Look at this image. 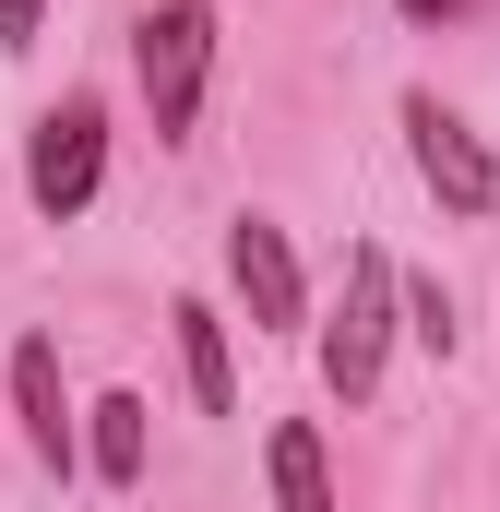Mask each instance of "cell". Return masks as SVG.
Segmentation results:
<instances>
[{
  "instance_id": "cell-1",
  "label": "cell",
  "mask_w": 500,
  "mask_h": 512,
  "mask_svg": "<svg viewBox=\"0 0 500 512\" xmlns=\"http://www.w3.org/2000/svg\"><path fill=\"white\" fill-rule=\"evenodd\" d=\"M393 346H405V274H393L381 239H358L346 274H334V310H310V370H322L334 405H370Z\"/></svg>"
},
{
  "instance_id": "cell-2",
  "label": "cell",
  "mask_w": 500,
  "mask_h": 512,
  "mask_svg": "<svg viewBox=\"0 0 500 512\" xmlns=\"http://www.w3.org/2000/svg\"><path fill=\"white\" fill-rule=\"evenodd\" d=\"M215 48H227V12H215V0H155V12L131 24V84H143L155 143H191V131H203Z\"/></svg>"
},
{
  "instance_id": "cell-3",
  "label": "cell",
  "mask_w": 500,
  "mask_h": 512,
  "mask_svg": "<svg viewBox=\"0 0 500 512\" xmlns=\"http://www.w3.org/2000/svg\"><path fill=\"white\" fill-rule=\"evenodd\" d=\"M96 191H108V96L72 84L60 108H36V131H24V203L48 227H72Z\"/></svg>"
},
{
  "instance_id": "cell-4",
  "label": "cell",
  "mask_w": 500,
  "mask_h": 512,
  "mask_svg": "<svg viewBox=\"0 0 500 512\" xmlns=\"http://www.w3.org/2000/svg\"><path fill=\"white\" fill-rule=\"evenodd\" d=\"M393 120H405V167H417V191H429L453 227H477V215L500 203V155L477 143V120H465V108H441L429 84H417Z\"/></svg>"
},
{
  "instance_id": "cell-5",
  "label": "cell",
  "mask_w": 500,
  "mask_h": 512,
  "mask_svg": "<svg viewBox=\"0 0 500 512\" xmlns=\"http://www.w3.org/2000/svg\"><path fill=\"white\" fill-rule=\"evenodd\" d=\"M227 298L250 334H310V274L274 215H227Z\"/></svg>"
},
{
  "instance_id": "cell-6",
  "label": "cell",
  "mask_w": 500,
  "mask_h": 512,
  "mask_svg": "<svg viewBox=\"0 0 500 512\" xmlns=\"http://www.w3.org/2000/svg\"><path fill=\"white\" fill-rule=\"evenodd\" d=\"M0 382H12V417H24V453H36L48 477H84V405L60 382V334H24V346L0 358Z\"/></svg>"
},
{
  "instance_id": "cell-7",
  "label": "cell",
  "mask_w": 500,
  "mask_h": 512,
  "mask_svg": "<svg viewBox=\"0 0 500 512\" xmlns=\"http://www.w3.org/2000/svg\"><path fill=\"white\" fill-rule=\"evenodd\" d=\"M167 322H179V382H191V405L203 417H239V322L215 298H179Z\"/></svg>"
},
{
  "instance_id": "cell-8",
  "label": "cell",
  "mask_w": 500,
  "mask_h": 512,
  "mask_svg": "<svg viewBox=\"0 0 500 512\" xmlns=\"http://www.w3.org/2000/svg\"><path fill=\"white\" fill-rule=\"evenodd\" d=\"M143 465H155V405L143 393H96L84 405V477L96 489H143Z\"/></svg>"
},
{
  "instance_id": "cell-9",
  "label": "cell",
  "mask_w": 500,
  "mask_h": 512,
  "mask_svg": "<svg viewBox=\"0 0 500 512\" xmlns=\"http://www.w3.org/2000/svg\"><path fill=\"white\" fill-rule=\"evenodd\" d=\"M262 477H274V512H346L334 501V453H322L310 417H274L262 429Z\"/></svg>"
},
{
  "instance_id": "cell-10",
  "label": "cell",
  "mask_w": 500,
  "mask_h": 512,
  "mask_svg": "<svg viewBox=\"0 0 500 512\" xmlns=\"http://www.w3.org/2000/svg\"><path fill=\"white\" fill-rule=\"evenodd\" d=\"M405 334H417L429 358H453V298H441L429 274H405Z\"/></svg>"
},
{
  "instance_id": "cell-11",
  "label": "cell",
  "mask_w": 500,
  "mask_h": 512,
  "mask_svg": "<svg viewBox=\"0 0 500 512\" xmlns=\"http://www.w3.org/2000/svg\"><path fill=\"white\" fill-rule=\"evenodd\" d=\"M36 36H48V0H0V48H12V60H24V48H36Z\"/></svg>"
},
{
  "instance_id": "cell-12",
  "label": "cell",
  "mask_w": 500,
  "mask_h": 512,
  "mask_svg": "<svg viewBox=\"0 0 500 512\" xmlns=\"http://www.w3.org/2000/svg\"><path fill=\"white\" fill-rule=\"evenodd\" d=\"M405 24H465V12H489V0H393Z\"/></svg>"
}]
</instances>
